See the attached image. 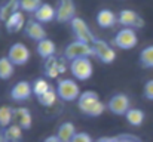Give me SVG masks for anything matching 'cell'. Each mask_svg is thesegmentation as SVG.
Here are the masks:
<instances>
[{
    "mask_svg": "<svg viewBox=\"0 0 153 142\" xmlns=\"http://www.w3.org/2000/svg\"><path fill=\"white\" fill-rule=\"evenodd\" d=\"M43 4L42 0H19V7L22 12H27V13H36L39 10V7Z\"/></svg>",
    "mask_w": 153,
    "mask_h": 142,
    "instance_id": "obj_29",
    "label": "cell"
},
{
    "mask_svg": "<svg viewBox=\"0 0 153 142\" xmlns=\"http://www.w3.org/2000/svg\"><path fill=\"white\" fill-rule=\"evenodd\" d=\"M13 118H16V124L22 127V130H30L33 126V117L28 108L25 107H16L13 108Z\"/></svg>",
    "mask_w": 153,
    "mask_h": 142,
    "instance_id": "obj_16",
    "label": "cell"
},
{
    "mask_svg": "<svg viewBox=\"0 0 153 142\" xmlns=\"http://www.w3.org/2000/svg\"><path fill=\"white\" fill-rule=\"evenodd\" d=\"M92 46H94V50H95V56L101 61L102 64L110 65V64H113L116 61V50L110 46L105 40L97 39Z\"/></svg>",
    "mask_w": 153,
    "mask_h": 142,
    "instance_id": "obj_11",
    "label": "cell"
},
{
    "mask_svg": "<svg viewBox=\"0 0 153 142\" xmlns=\"http://www.w3.org/2000/svg\"><path fill=\"white\" fill-rule=\"evenodd\" d=\"M19 9H21L19 7V0H4L0 6V21L6 22Z\"/></svg>",
    "mask_w": 153,
    "mask_h": 142,
    "instance_id": "obj_19",
    "label": "cell"
},
{
    "mask_svg": "<svg viewBox=\"0 0 153 142\" xmlns=\"http://www.w3.org/2000/svg\"><path fill=\"white\" fill-rule=\"evenodd\" d=\"M6 56L10 59V62L15 67H22V65H25L30 61V49L25 46L24 43L16 42V43L10 45Z\"/></svg>",
    "mask_w": 153,
    "mask_h": 142,
    "instance_id": "obj_9",
    "label": "cell"
},
{
    "mask_svg": "<svg viewBox=\"0 0 153 142\" xmlns=\"http://www.w3.org/2000/svg\"><path fill=\"white\" fill-rule=\"evenodd\" d=\"M77 108L82 114L88 117H98L107 110L105 104L100 99L95 90H85L77 99Z\"/></svg>",
    "mask_w": 153,
    "mask_h": 142,
    "instance_id": "obj_1",
    "label": "cell"
},
{
    "mask_svg": "<svg viewBox=\"0 0 153 142\" xmlns=\"http://www.w3.org/2000/svg\"><path fill=\"white\" fill-rule=\"evenodd\" d=\"M33 95L36 96V98H40L42 95H45L48 90H51L52 86L49 85V82H46L45 79H42V77H39V79H36L34 82H33Z\"/></svg>",
    "mask_w": 153,
    "mask_h": 142,
    "instance_id": "obj_27",
    "label": "cell"
},
{
    "mask_svg": "<svg viewBox=\"0 0 153 142\" xmlns=\"http://www.w3.org/2000/svg\"><path fill=\"white\" fill-rule=\"evenodd\" d=\"M1 133H3L4 139L7 142H21L22 141V136H24L22 127L18 126V124H10V126L6 127Z\"/></svg>",
    "mask_w": 153,
    "mask_h": 142,
    "instance_id": "obj_23",
    "label": "cell"
},
{
    "mask_svg": "<svg viewBox=\"0 0 153 142\" xmlns=\"http://www.w3.org/2000/svg\"><path fill=\"white\" fill-rule=\"evenodd\" d=\"M117 22L123 25V28H143L144 27V19L132 9H123L117 13Z\"/></svg>",
    "mask_w": 153,
    "mask_h": 142,
    "instance_id": "obj_10",
    "label": "cell"
},
{
    "mask_svg": "<svg viewBox=\"0 0 153 142\" xmlns=\"http://www.w3.org/2000/svg\"><path fill=\"white\" fill-rule=\"evenodd\" d=\"M70 71H71V76L76 79V80H80V82H86L92 77L94 74V65H92V61L89 58H79V59H74L70 62Z\"/></svg>",
    "mask_w": 153,
    "mask_h": 142,
    "instance_id": "obj_4",
    "label": "cell"
},
{
    "mask_svg": "<svg viewBox=\"0 0 153 142\" xmlns=\"http://www.w3.org/2000/svg\"><path fill=\"white\" fill-rule=\"evenodd\" d=\"M105 107L114 116H125L131 110V99L125 93H114L108 99Z\"/></svg>",
    "mask_w": 153,
    "mask_h": 142,
    "instance_id": "obj_7",
    "label": "cell"
},
{
    "mask_svg": "<svg viewBox=\"0 0 153 142\" xmlns=\"http://www.w3.org/2000/svg\"><path fill=\"white\" fill-rule=\"evenodd\" d=\"M71 142H95V141L92 139V136L89 133H86V132H77Z\"/></svg>",
    "mask_w": 153,
    "mask_h": 142,
    "instance_id": "obj_31",
    "label": "cell"
},
{
    "mask_svg": "<svg viewBox=\"0 0 153 142\" xmlns=\"http://www.w3.org/2000/svg\"><path fill=\"white\" fill-rule=\"evenodd\" d=\"M144 117H146V114H144V111L140 110V108H131V110L125 114V118H126L128 124H131V126H134V127L141 126L143 121H144Z\"/></svg>",
    "mask_w": 153,
    "mask_h": 142,
    "instance_id": "obj_24",
    "label": "cell"
},
{
    "mask_svg": "<svg viewBox=\"0 0 153 142\" xmlns=\"http://www.w3.org/2000/svg\"><path fill=\"white\" fill-rule=\"evenodd\" d=\"M91 56H95L94 46L83 43V42L73 40L64 49V58L70 62L74 61V59H79V58H91Z\"/></svg>",
    "mask_w": 153,
    "mask_h": 142,
    "instance_id": "obj_2",
    "label": "cell"
},
{
    "mask_svg": "<svg viewBox=\"0 0 153 142\" xmlns=\"http://www.w3.org/2000/svg\"><path fill=\"white\" fill-rule=\"evenodd\" d=\"M24 31H25V36H27L30 40L36 42V43H39V42L48 39V37H46V30H45V27H43L40 22H37L36 19H28L27 24H25Z\"/></svg>",
    "mask_w": 153,
    "mask_h": 142,
    "instance_id": "obj_13",
    "label": "cell"
},
{
    "mask_svg": "<svg viewBox=\"0 0 153 142\" xmlns=\"http://www.w3.org/2000/svg\"><path fill=\"white\" fill-rule=\"evenodd\" d=\"M43 142H61V141L58 139V136H56V135H51V136L45 138V141Z\"/></svg>",
    "mask_w": 153,
    "mask_h": 142,
    "instance_id": "obj_33",
    "label": "cell"
},
{
    "mask_svg": "<svg viewBox=\"0 0 153 142\" xmlns=\"http://www.w3.org/2000/svg\"><path fill=\"white\" fill-rule=\"evenodd\" d=\"M138 61L143 68H153V45L141 49L138 55Z\"/></svg>",
    "mask_w": 153,
    "mask_h": 142,
    "instance_id": "obj_26",
    "label": "cell"
},
{
    "mask_svg": "<svg viewBox=\"0 0 153 142\" xmlns=\"http://www.w3.org/2000/svg\"><path fill=\"white\" fill-rule=\"evenodd\" d=\"M56 16V12H55V7L49 4V3H43L39 10L34 13V19L40 24H46V22H51L55 19Z\"/></svg>",
    "mask_w": 153,
    "mask_h": 142,
    "instance_id": "obj_18",
    "label": "cell"
},
{
    "mask_svg": "<svg viewBox=\"0 0 153 142\" xmlns=\"http://www.w3.org/2000/svg\"><path fill=\"white\" fill-rule=\"evenodd\" d=\"M58 99V95H56V90H48L45 95H42L40 98H37V101L43 105V107H52L53 104H55V101Z\"/></svg>",
    "mask_w": 153,
    "mask_h": 142,
    "instance_id": "obj_30",
    "label": "cell"
},
{
    "mask_svg": "<svg viewBox=\"0 0 153 142\" xmlns=\"http://www.w3.org/2000/svg\"><path fill=\"white\" fill-rule=\"evenodd\" d=\"M76 127L71 121H64L59 124L58 130H56V136L61 142H71L74 135H76Z\"/></svg>",
    "mask_w": 153,
    "mask_h": 142,
    "instance_id": "obj_20",
    "label": "cell"
},
{
    "mask_svg": "<svg viewBox=\"0 0 153 142\" xmlns=\"http://www.w3.org/2000/svg\"><path fill=\"white\" fill-rule=\"evenodd\" d=\"M33 95V86L27 80H19L10 88V99L15 102H24Z\"/></svg>",
    "mask_w": 153,
    "mask_h": 142,
    "instance_id": "obj_12",
    "label": "cell"
},
{
    "mask_svg": "<svg viewBox=\"0 0 153 142\" xmlns=\"http://www.w3.org/2000/svg\"><path fill=\"white\" fill-rule=\"evenodd\" d=\"M56 95L61 101H65V102H73V101H77L79 96H80V88L79 85L71 80V79H61L58 80V85H56Z\"/></svg>",
    "mask_w": 153,
    "mask_h": 142,
    "instance_id": "obj_3",
    "label": "cell"
},
{
    "mask_svg": "<svg viewBox=\"0 0 153 142\" xmlns=\"http://www.w3.org/2000/svg\"><path fill=\"white\" fill-rule=\"evenodd\" d=\"M137 43H138V36L132 28H120L113 39V45L122 50H131L137 46Z\"/></svg>",
    "mask_w": 153,
    "mask_h": 142,
    "instance_id": "obj_6",
    "label": "cell"
},
{
    "mask_svg": "<svg viewBox=\"0 0 153 142\" xmlns=\"http://www.w3.org/2000/svg\"><path fill=\"white\" fill-rule=\"evenodd\" d=\"M95 21H97L100 28H104V30L113 28L117 24V15L110 9H101V10H98V13L95 16Z\"/></svg>",
    "mask_w": 153,
    "mask_h": 142,
    "instance_id": "obj_14",
    "label": "cell"
},
{
    "mask_svg": "<svg viewBox=\"0 0 153 142\" xmlns=\"http://www.w3.org/2000/svg\"><path fill=\"white\" fill-rule=\"evenodd\" d=\"M71 31L74 34V39L77 42H83V43H88V45H94L97 37L94 36V33L91 31L89 25L80 18V16H76L71 22Z\"/></svg>",
    "mask_w": 153,
    "mask_h": 142,
    "instance_id": "obj_5",
    "label": "cell"
},
{
    "mask_svg": "<svg viewBox=\"0 0 153 142\" xmlns=\"http://www.w3.org/2000/svg\"><path fill=\"white\" fill-rule=\"evenodd\" d=\"M36 50H37V53H39L40 58H43V59H49V58H52V56H55L56 46H55V43L52 42L51 39H45V40H42V42L37 43Z\"/></svg>",
    "mask_w": 153,
    "mask_h": 142,
    "instance_id": "obj_21",
    "label": "cell"
},
{
    "mask_svg": "<svg viewBox=\"0 0 153 142\" xmlns=\"http://www.w3.org/2000/svg\"><path fill=\"white\" fill-rule=\"evenodd\" d=\"M95 142H144L140 136L134 133H117L111 136H101Z\"/></svg>",
    "mask_w": 153,
    "mask_h": 142,
    "instance_id": "obj_22",
    "label": "cell"
},
{
    "mask_svg": "<svg viewBox=\"0 0 153 142\" xmlns=\"http://www.w3.org/2000/svg\"><path fill=\"white\" fill-rule=\"evenodd\" d=\"M25 16H24V12L22 10H18L16 13H13L6 22H4V28L7 33L10 34H15V33H19L22 28H25Z\"/></svg>",
    "mask_w": 153,
    "mask_h": 142,
    "instance_id": "obj_15",
    "label": "cell"
},
{
    "mask_svg": "<svg viewBox=\"0 0 153 142\" xmlns=\"http://www.w3.org/2000/svg\"><path fill=\"white\" fill-rule=\"evenodd\" d=\"M12 120H13V108L7 105L0 107V127L1 129L9 127L12 124Z\"/></svg>",
    "mask_w": 153,
    "mask_h": 142,
    "instance_id": "obj_28",
    "label": "cell"
},
{
    "mask_svg": "<svg viewBox=\"0 0 153 142\" xmlns=\"http://www.w3.org/2000/svg\"><path fill=\"white\" fill-rule=\"evenodd\" d=\"M0 142H7L4 139V136H3V133H0Z\"/></svg>",
    "mask_w": 153,
    "mask_h": 142,
    "instance_id": "obj_34",
    "label": "cell"
},
{
    "mask_svg": "<svg viewBox=\"0 0 153 142\" xmlns=\"http://www.w3.org/2000/svg\"><path fill=\"white\" fill-rule=\"evenodd\" d=\"M143 96L149 101H153V80L146 82V85L143 88Z\"/></svg>",
    "mask_w": 153,
    "mask_h": 142,
    "instance_id": "obj_32",
    "label": "cell"
},
{
    "mask_svg": "<svg viewBox=\"0 0 153 142\" xmlns=\"http://www.w3.org/2000/svg\"><path fill=\"white\" fill-rule=\"evenodd\" d=\"M13 70H15V65L10 62V59L7 56H1L0 58V80H9L13 76Z\"/></svg>",
    "mask_w": 153,
    "mask_h": 142,
    "instance_id": "obj_25",
    "label": "cell"
},
{
    "mask_svg": "<svg viewBox=\"0 0 153 142\" xmlns=\"http://www.w3.org/2000/svg\"><path fill=\"white\" fill-rule=\"evenodd\" d=\"M55 21L59 24H67L71 22L76 18V4L73 0H58L55 6Z\"/></svg>",
    "mask_w": 153,
    "mask_h": 142,
    "instance_id": "obj_8",
    "label": "cell"
},
{
    "mask_svg": "<svg viewBox=\"0 0 153 142\" xmlns=\"http://www.w3.org/2000/svg\"><path fill=\"white\" fill-rule=\"evenodd\" d=\"M61 73H65V65L61 64L55 56L46 59L45 62V76L48 79H56Z\"/></svg>",
    "mask_w": 153,
    "mask_h": 142,
    "instance_id": "obj_17",
    "label": "cell"
}]
</instances>
